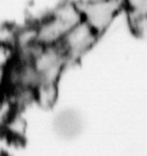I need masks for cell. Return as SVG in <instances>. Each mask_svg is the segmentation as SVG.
Listing matches in <instances>:
<instances>
[{
  "instance_id": "1",
  "label": "cell",
  "mask_w": 147,
  "mask_h": 156,
  "mask_svg": "<svg viewBox=\"0 0 147 156\" xmlns=\"http://www.w3.org/2000/svg\"><path fill=\"white\" fill-rule=\"evenodd\" d=\"M83 22L100 38L124 11L123 0H76Z\"/></svg>"
},
{
  "instance_id": "2",
  "label": "cell",
  "mask_w": 147,
  "mask_h": 156,
  "mask_svg": "<svg viewBox=\"0 0 147 156\" xmlns=\"http://www.w3.org/2000/svg\"><path fill=\"white\" fill-rule=\"evenodd\" d=\"M31 62L38 78V84H59L63 72L69 65L66 56L58 44L40 47L32 57Z\"/></svg>"
},
{
  "instance_id": "3",
  "label": "cell",
  "mask_w": 147,
  "mask_h": 156,
  "mask_svg": "<svg viewBox=\"0 0 147 156\" xmlns=\"http://www.w3.org/2000/svg\"><path fill=\"white\" fill-rule=\"evenodd\" d=\"M100 39L89 25L81 22L65 35L58 46L66 56L68 63L74 64L91 51Z\"/></svg>"
},
{
  "instance_id": "4",
  "label": "cell",
  "mask_w": 147,
  "mask_h": 156,
  "mask_svg": "<svg viewBox=\"0 0 147 156\" xmlns=\"http://www.w3.org/2000/svg\"><path fill=\"white\" fill-rule=\"evenodd\" d=\"M123 13L132 34L142 36L147 33V0H123Z\"/></svg>"
},
{
  "instance_id": "5",
  "label": "cell",
  "mask_w": 147,
  "mask_h": 156,
  "mask_svg": "<svg viewBox=\"0 0 147 156\" xmlns=\"http://www.w3.org/2000/svg\"><path fill=\"white\" fill-rule=\"evenodd\" d=\"M59 97V84L40 83L34 89L35 103L44 109H51Z\"/></svg>"
},
{
  "instance_id": "6",
  "label": "cell",
  "mask_w": 147,
  "mask_h": 156,
  "mask_svg": "<svg viewBox=\"0 0 147 156\" xmlns=\"http://www.w3.org/2000/svg\"><path fill=\"white\" fill-rule=\"evenodd\" d=\"M0 156H9V155L6 154V153H2V154H0Z\"/></svg>"
}]
</instances>
